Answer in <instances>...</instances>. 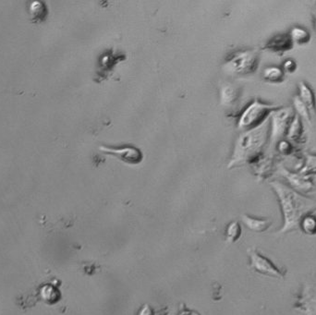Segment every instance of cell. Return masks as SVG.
Listing matches in <instances>:
<instances>
[{
    "mask_svg": "<svg viewBox=\"0 0 316 315\" xmlns=\"http://www.w3.org/2000/svg\"><path fill=\"white\" fill-rule=\"evenodd\" d=\"M271 186L278 197L284 217L282 228L277 233L284 234L298 229L302 218L315 210V202L300 195L282 183L274 181Z\"/></svg>",
    "mask_w": 316,
    "mask_h": 315,
    "instance_id": "obj_1",
    "label": "cell"
},
{
    "mask_svg": "<svg viewBox=\"0 0 316 315\" xmlns=\"http://www.w3.org/2000/svg\"><path fill=\"white\" fill-rule=\"evenodd\" d=\"M269 132V118L260 126L247 131L240 138L234 154V162L246 160L250 156L257 154L266 144V138Z\"/></svg>",
    "mask_w": 316,
    "mask_h": 315,
    "instance_id": "obj_2",
    "label": "cell"
},
{
    "mask_svg": "<svg viewBox=\"0 0 316 315\" xmlns=\"http://www.w3.org/2000/svg\"><path fill=\"white\" fill-rule=\"evenodd\" d=\"M278 109V105L264 104L259 100H255L242 112L238 122V129L249 131L260 126L268 118L272 113Z\"/></svg>",
    "mask_w": 316,
    "mask_h": 315,
    "instance_id": "obj_3",
    "label": "cell"
},
{
    "mask_svg": "<svg viewBox=\"0 0 316 315\" xmlns=\"http://www.w3.org/2000/svg\"><path fill=\"white\" fill-rule=\"evenodd\" d=\"M259 63V52L244 50L235 53L225 63L226 72L235 75H247L255 72Z\"/></svg>",
    "mask_w": 316,
    "mask_h": 315,
    "instance_id": "obj_4",
    "label": "cell"
},
{
    "mask_svg": "<svg viewBox=\"0 0 316 315\" xmlns=\"http://www.w3.org/2000/svg\"><path fill=\"white\" fill-rule=\"evenodd\" d=\"M249 257L250 268L256 273L267 277H275L277 279H284L287 275L286 268L277 267L270 259L265 255H261L256 249H249L248 250Z\"/></svg>",
    "mask_w": 316,
    "mask_h": 315,
    "instance_id": "obj_5",
    "label": "cell"
},
{
    "mask_svg": "<svg viewBox=\"0 0 316 315\" xmlns=\"http://www.w3.org/2000/svg\"><path fill=\"white\" fill-rule=\"evenodd\" d=\"M294 308L305 315H316V277L308 279L303 284Z\"/></svg>",
    "mask_w": 316,
    "mask_h": 315,
    "instance_id": "obj_6",
    "label": "cell"
},
{
    "mask_svg": "<svg viewBox=\"0 0 316 315\" xmlns=\"http://www.w3.org/2000/svg\"><path fill=\"white\" fill-rule=\"evenodd\" d=\"M293 109L290 107H284L274 111L270 115L271 117V144L275 145L288 132L289 124L292 120Z\"/></svg>",
    "mask_w": 316,
    "mask_h": 315,
    "instance_id": "obj_7",
    "label": "cell"
},
{
    "mask_svg": "<svg viewBox=\"0 0 316 315\" xmlns=\"http://www.w3.org/2000/svg\"><path fill=\"white\" fill-rule=\"evenodd\" d=\"M100 151H102L106 155L115 156L122 162L130 164V165H137L144 159V155L142 151L134 146H129V145H125L121 147L100 146Z\"/></svg>",
    "mask_w": 316,
    "mask_h": 315,
    "instance_id": "obj_8",
    "label": "cell"
},
{
    "mask_svg": "<svg viewBox=\"0 0 316 315\" xmlns=\"http://www.w3.org/2000/svg\"><path fill=\"white\" fill-rule=\"evenodd\" d=\"M280 173L287 178L288 183L293 187L294 190H297L300 193H308L313 188V184L310 179L304 177V175L302 176V174H294L283 167H280Z\"/></svg>",
    "mask_w": 316,
    "mask_h": 315,
    "instance_id": "obj_9",
    "label": "cell"
},
{
    "mask_svg": "<svg viewBox=\"0 0 316 315\" xmlns=\"http://www.w3.org/2000/svg\"><path fill=\"white\" fill-rule=\"evenodd\" d=\"M241 220L249 229L258 233L265 232L273 224V221L270 219H260L247 215L241 216Z\"/></svg>",
    "mask_w": 316,
    "mask_h": 315,
    "instance_id": "obj_10",
    "label": "cell"
},
{
    "mask_svg": "<svg viewBox=\"0 0 316 315\" xmlns=\"http://www.w3.org/2000/svg\"><path fill=\"white\" fill-rule=\"evenodd\" d=\"M299 99L306 105L310 116H313L315 114V99L312 91L307 84L301 82L299 83Z\"/></svg>",
    "mask_w": 316,
    "mask_h": 315,
    "instance_id": "obj_11",
    "label": "cell"
},
{
    "mask_svg": "<svg viewBox=\"0 0 316 315\" xmlns=\"http://www.w3.org/2000/svg\"><path fill=\"white\" fill-rule=\"evenodd\" d=\"M41 298L48 304H55L61 298L60 291L54 285L46 284L40 289Z\"/></svg>",
    "mask_w": 316,
    "mask_h": 315,
    "instance_id": "obj_12",
    "label": "cell"
},
{
    "mask_svg": "<svg viewBox=\"0 0 316 315\" xmlns=\"http://www.w3.org/2000/svg\"><path fill=\"white\" fill-rule=\"evenodd\" d=\"M29 13L31 16V20L34 22H43L47 16V7L44 2H33L30 5Z\"/></svg>",
    "mask_w": 316,
    "mask_h": 315,
    "instance_id": "obj_13",
    "label": "cell"
},
{
    "mask_svg": "<svg viewBox=\"0 0 316 315\" xmlns=\"http://www.w3.org/2000/svg\"><path fill=\"white\" fill-rule=\"evenodd\" d=\"M264 79L270 83H279L284 78V72L278 67H268L263 72Z\"/></svg>",
    "mask_w": 316,
    "mask_h": 315,
    "instance_id": "obj_14",
    "label": "cell"
},
{
    "mask_svg": "<svg viewBox=\"0 0 316 315\" xmlns=\"http://www.w3.org/2000/svg\"><path fill=\"white\" fill-rule=\"evenodd\" d=\"M289 37L291 39L292 43L299 44H306L310 41V33L302 28L294 27L290 31Z\"/></svg>",
    "mask_w": 316,
    "mask_h": 315,
    "instance_id": "obj_15",
    "label": "cell"
},
{
    "mask_svg": "<svg viewBox=\"0 0 316 315\" xmlns=\"http://www.w3.org/2000/svg\"><path fill=\"white\" fill-rule=\"evenodd\" d=\"M238 96V91L232 85H226L222 88V103L225 105H232Z\"/></svg>",
    "mask_w": 316,
    "mask_h": 315,
    "instance_id": "obj_16",
    "label": "cell"
},
{
    "mask_svg": "<svg viewBox=\"0 0 316 315\" xmlns=\"http://www.w3.org/2000/svg\"><path fill=\"white\" fill-rule=\"evenodd\" d=\"M301 122H300V117L299 116H294L292 120L289 124V127L287 132V136L289 140H297L300 137L301 135Z\"/></svg>",
    "mask_w": 316,
    "mask_h": 315,
    "instance_id": "obj_17",
    "label": "cell"
},
{
    "mask_svg": "<svg viewBox=\"0 0 316 315\" xmlns=\"http://www.w3.org/2000/svg\"><path fill=\"white\" fill-rule=\"evenodd\" d=\"M301 230L308 235H316V216L308 215L302 218L299 224Z\"/></svg>",
    "mask_w": 316,
    "mask_h": 315,
    "instance_id": "obj_18",
    "label": "cell"
},
{
    "mask_svg": "<svg viewBox=\"0 0 316 315\" xmlns=\"http://www.w3.org/2000/svg\"><path fill=\"white\" fill-rule=\"evenodd\" d=\"M292 41L290 37L288 38L287 36H277L276 38L273 39L271 43L268 44V47L272 50H277V51H283V50L288 49L289 46H291Z\"/></svg>",
    "mask_w": 316,
    "mask_h": 315,
    "instance_id": "obj_19",
    "label": "cell"
},
{
    "mask_svg": "<svg viewBox=\"0 0 316 315\" xmlns=\"http://www.w3.org/2000/svg\"><path fill=\"white\" fill-rule=\"evenodd\" d=\"M241 236V227L238 222H232L227 227V239L229 242H236Z\"/></svg>",
    "mask_w": 316,
    "mask_h": 315,
    "instance_id": "obj_20",
    "label": "cell"
},
{
    "mask_svg": "<svg viewBox=\"0 0 316 315\" xmlns=\"http://www.w3.org/2000/svg\"><path fill=\"white\" fill-rule=\"evenodd\" d=\"M293 105L295 110L297 112V116L303 118L307 121H310V112L308 110V108L306 107V105L302 103V101L299 99V96L294 97Z\"/></svg>",
    "mask_w": 316,
    "mask_h": 315,
    "instance_id": "obj_21",
    "label": "cell"
},
{
    "mask_svg": "<svg viewBox=\"0 0 316 315\" xmlns=\"http://www.w3.org/2000/svg\"><path fill=\"white\" fill-rule=\"evenodd\" d=\"M300 174L309 175V174H316V155H309L304 166L301 168Z\"/></svg>",
    "mask_w": 316,
    "mask_h": 315,
    "instance_id": "obj_22",
    "label": "cell"
},
{
    "mask_svg": "<svg viewBox=\"0 0 316 315\" xmlns=\"http://www.w3.org/2000/svg\"><path fill=\"white\" fill-rule=\"evenodd\" d=\"M283 68L287 72H293L296 70V63H295V61L288 59L284 63Z\"/></svg>",
    "mask_w": 316,
    "mask_h": 315,
    "instance_id": "obj_23",
    "label": "cell"
},
{
    "mask_svg": "<svg viewBox=\"0 0 316 315\" xmlns=\"http://www.w3.org/2000/svg\"><path fill=\"white\" fill-rule=\"evenodd\" d=\"M278 147H279V151L281 153H288V151L289 150V144L286 141H281L278 144Z\"/></svg>",
    "mask_w": 316,
    "mask_h": 315,
    "instance_id": "obj_24",
    "label": "cell"
},
{
    "mask_svg": "<svg viewBox=\"0 0 316 315\" xmlns=\"http://www.w3.org/2000/svg\"><path fill=\"white\" fill-rule=\"evenodd\" d=\"M139 315H154V311L148 305H144L143 309L140 311Z\"/></svg>",
    "mask_w": 316,
    "mask_h": 315,
    "instance_id": "obj_25",
    "label": "cell"
},
{
    "mask_svg": "<svg viewBox=\"0 0 316 315\" xmlns=\"http://www.w3.org/2000/svg\"><path fill=\"white\" fill-rule=\"evenodd\" d=\"M180 315H198L197 313H195L194 311H185V312H183Z\"/></svg>",
    "mask_w": 316,
    "mask_h": 315,
    "instance_id": "obj_26",
    "label": "cell"
},
{
    "mask_svg": "<svg viewBox=\"0 0 316 315\" xmlns=\"http://www.w3.org/2000/svg\"><path fill=\"white\" fill-rule=\"evenodd\" d=\"M314 27H315V31H316V16H315V21H314Z\"/></svg>",
    "mask_w": 316,
    "mask_h": 315,
    "instance_id": "obj_27",
    "label": "cell"
}]
</instances>
